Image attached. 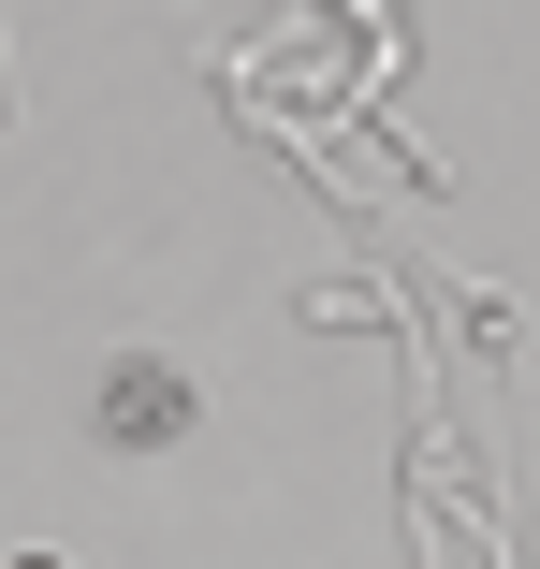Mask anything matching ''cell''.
<instances>
[{
  "label": "cell",
  "mask_w": 540,
  "mask_h": 569,
  "mask_svg": "<svg viewBox=\"0 0 540 569\" xmlns=\"http://www.w3.org/2000/svg\"><path fill=\"white\" fill-rule=\"evenodd\" d=\"M16 569H59V555H16Z\"/></svg>",
  "instance_id": "7a4b0ae2"
},
{
  "label": "cell",
  "mask_w": 540,
  "mask_h": 569,
  "mask_svg": "<svg viewBox=\"0 0 540 569\" xmlns=\"http://www.w3.org/2000/svg\"><path fill=\"white\" fill-rule=\"evenodd\" d=\"M88 423H102V452H161V438H190V423H204V395H190L161 351H118V366H102V409H88Z\"/></svg>",
  "instance_id": "6da1fadb"
}]
</instances>
